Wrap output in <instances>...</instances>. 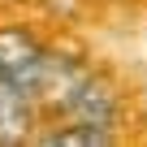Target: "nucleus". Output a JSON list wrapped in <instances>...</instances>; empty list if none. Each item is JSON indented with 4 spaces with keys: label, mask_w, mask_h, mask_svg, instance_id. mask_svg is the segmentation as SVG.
Returning a JSON list of instances; mask_svg holds the SVG:
<instances>
[{
    "label": "nucleus",
    "mask_w": 147,
    "mask_h": 147,
    "mask_svg": "<svg viewBox=\"0 0 147 147\" xmlns=\"http://www.w3.org/2000/svg\"><path fill=\"white\" fill-rule=\"evenodd\" d=\"M48 61H52V52L39 43L35 30H26V26H0V78H9L22 91H30L35 104L43 95Z\"/></svg>",
    "instance_id": "nucleus-1"
},
{
    "label": "nucleus",
    "mask_w": 147,
    "mask_h": 147,
    "mask_svg": "<svg viewBox=\"0 0 147 147\" xmlns=\"http://www.w3.org/2000/svg\"><path fill=\"white\" fill-rule=\"evenodd\" d=\"M30 134H35V95L0 78V147L30 143Z\"/></svg>",
    "instance_id": "nucleus-2"
},
{
    "label": "nucleus",
    "mask_w": 147,
    "mask_h": 147,
    "mask_svg": "<svg viewBox=\"0 0 147 147\" xmlns=\"http://www.w3.org/2000/svg\"><path fill=\"white\" fill-rule=\"evenodd\" d=\"M39 143L43 147H108V143H117V134L104 125H91V121H61L56 130L39 134Z\"/></svg>",
    "instance_id": "nucleus-3"
}]
</instances>
